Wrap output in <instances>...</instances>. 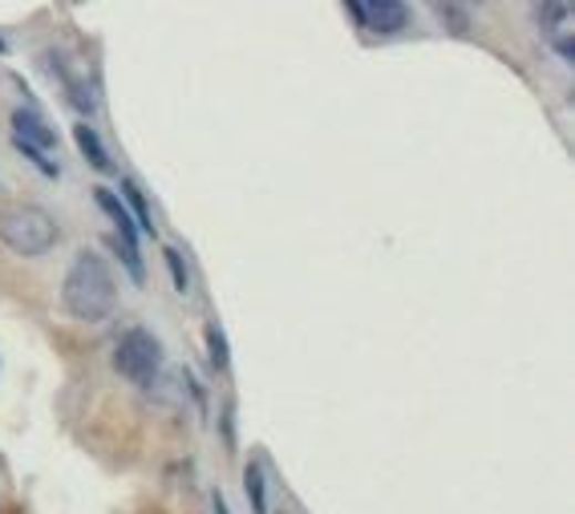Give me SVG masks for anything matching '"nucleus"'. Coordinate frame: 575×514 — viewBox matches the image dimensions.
Here are the masks:
<instances>
[{"instance_id": "obj_1", "label": "nucleus", "mask_w": 575, "mask_h": 514, "mask_svg": "<svg viewBox=\"0 0 575 514\" xmlns=\"http://www.w3.org/2000/svg\"><path fill=\"white\" fill-rule=\"evenodd\" d=\"M117 305V284L110 264L97 251H78L61 280V308L73 316V320H85V325H97L106 320Z\"/></svg>"}, {"instance_id": "obj_2", "label": "nucleus", "mask_w": 575, "mask_h": 514, "mask_svg": "<svg viewBox=\"0 0 575 514\" xmlns=\"http://www.w3.org/2000/svg\"><path fill=\"white\" fill-rule=\"evenodd\" d=\"M0 244L9 247L12 256L37 259L61 244V227L37 203H9V207H0Z\"/></svg>"}, {"instance_id": "obj_3", "label": "nucleus", "mask_w": 575, "mask_h": 514, "mask_svg": "<svg viewBox=\"0 0 575 514\" xmlns=\"http://www.w3.org/2000/svg\"><path fill=\"white\" fill-rule=\"evenodd\" d=\"M114 369L117 377H126L130 386L151 389L163 373V345L151 328H126L114 345Z\"/></svg>"}, {"instance_id": "obj_4", "label": "nucleus", "mask_w": 575, "mask_h": 514, "mask_svg": "<svg viewBox=\"0 0 575 514\" xmlns=\"http://www.w3.org/2000/svg\"><path fill=\"white\" fill-rule=\"evenodd\" d=\"M357 24L373 29V33H401L410 24V9L405 0H345Z\"/></svg>"}, {"instance_id": "obj_5", "label": "nucleus", "mask_w": 575, "mask_h": 514, "mask_svg": "<svg viewBox=\"0 0 575 514\" xmlns=\"http://www.w3.org/2000/svg\"><path fill=\"white\" fill-rule=\"evenodd\" d=\"M12 142H17V151H33L49 158L58 151V130L49 126L33 105H24V110H12Z\"/></svg>"}, {"instance_id": "obj_6", "label": "nucleus", "mask_w": 575, "mask_h": 514, "mask_svg": "<svg viewBox=\"0 0 575 514\" xmlns=\"http://www.w3.org/2000/svg\"><path fill=\"white\" fill-rule=\"evenodd\" d=\"M94 199H97V207L106 210L110 215V223H114V239H122L126 247H134L138 251V227H134V219H130V210H126V203L117 199L114 191H106V187H97L94 191Z\"/></svg>"}, {"instance_id": "obj_7", "label": "nucleus", "mask_w": 575, "mask_h": 514, "mask_svg": "<svg viewBox=\"0 0 575 514\" xmlns=\"http://www.w3.org/2000/svg\"><path fill=\"white\" fill-rule=\"evenodd\" d=\"M122 195H126V203H130V219H134V227L138 232H146V235H154L158 227H154V215H151V203H146V195L138 191V183L134 178H122Z\"/></svg>"}, {"instance_id": "obj_8", "label": "nucleus", "mask_w": 575, "mask_h": 514, "mask_svg": "<svg viewBox=\"0 0 575 514\" xmlns=\"http://www.w3.org/2000/svg\"><path fill=\"white\" fill-rule=\"evenodd\" d=\"M73 142H78V151L90 158V166H94V171H110V154H106V146H102V138H97L94 126L78 122V126H73Z\"/></svg>"}, {"instance_id": "obj_9", "label": "nucleus", "mask_w": 575, "mask_h": 514, "mask_svg": "<svg viewBox=\"0 0 575 514\" xmlns=\"http://www.w3.org/2000/svg\"><path fill=\"white\" fill-rule=\"evenodd\" d=\"M244 491L247 503H251V514H268V482H264V470L256 462L244 470Z\"/></svg>"}, {"instance_id": "obj_10", "label": "nucleus", "mask_w": 575, "mask_h": 514, "mask_svg": "<svg viewBox=\"0 0 575 514\" xmlns=\"http://www.w3.org/2000/svg\"><path fill=\"white\" fill-rule=\"evenodd\" d=\"M207 357H212V364H215V373H227V364H232V357H227V337H224V328L215 325H207Z\"/></svg>"}, {"instance_id": "obj_11", "label": "nucleus", "mask_w": 575, "mask_h": 514, "mask_svg": "<svg viewBox=\"0 0 575 514\" xmlns=\"http://www.w3.org/2000/svg\"><path fill=\"white\" fill-rule=\"evenodd\" d=\"M163 259H166V268H171L175 292H191V271H187V264H183V251H178V247H166Z\"/></svg>"}, {"instance_id": "obj_12", "label": "nucleus", "mask_w": 575, "mask_h": 514, "mask_svg": "<svg viewBox=\"0 0 575 514\" xmlns=\"http://www.w3.org/2000/svg\"><path fill=\"white\" fill-rule=\"evenodd\" d=\"M212 511L215 514H232V511H227V503H224V494H215V498H212Z\"/></svg>"}, {"instance_id": "obj_13", "label": "nucleus", "mask_w": 575, "mask_h": 514, "mask_svg": "<svg viewBox=\"0 0 575 514\" xmlns=\"http://www.w3.org/2000/svg\"><path fill=\"white\" fill-rule=\"evenodd\" d=\"M0 53H4V41H0Z\"/></svg>"}]
</instances>
